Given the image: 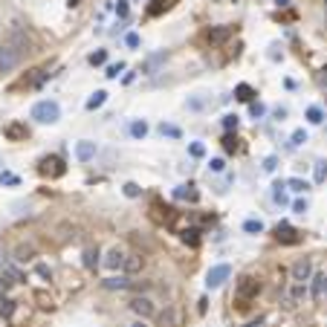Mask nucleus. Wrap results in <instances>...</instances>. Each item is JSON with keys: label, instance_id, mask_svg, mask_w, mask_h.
I'll use <instances>...</instances> for the list:
<instances>
[{"label": "nucleus", "instance_id": "obj_1", "mask_svg": "<svg viewBox=\"0 0 327 327\" xmlns=\"http://www.w3.org/2000/svg\"><path fill=\"white\" fill-rule=\"evenodd\" d=\"M29 116L41 124H55L61 119V107H58V102H53V98H44V102H38V105L32 107Z\"/></svg>", "mask_w": 327, "mask_h": 327}, {"label": "nucleus", "instance_id": "obj_2", "mask_svg": "<svg viewBox=\"0 0 327 327\" xmlns=\"http://www.w3.org/2000/svg\"><path fill=\"white\" fill-rule=\"evenodd\" d=\"M258 292H261V281H258L255 275H240L238 287H235V295L240 301H252V298H258Z\"/></svg>", "mask_w": 327, "mask_h": 327}, {"label": "nucleus", "instance_id": "obj_3", "mask_svg": "<svg viewBox=\"0 0 327 327\" xmlns=\"http://www.w3.org/2000/svg\"><path fill=\"white\" fill-rule=\"evenodd\" d=\"M20 58H23V53H20L18 46L3 44L0 46V72H12L20 64Z\"/></svg>", "mask_w": 327, "mask_h": 327}, {"label": "nucleus", "instance_id": "obj_4", "mask_svg": "<svg viewBox=\"0 0 327 327\" xmlns=\"http://www.w3.org/2000/svg\"><path fill=\"white\" fill-rule=\"evenodd\" d=\"M229 278H232L229 264H214L212 269H209V275H206V287H209V290H217V287H223Z\"/></svg>", "mask_w": 327, "mask_h": 327}, {"label": "nucleus", "instance_id": "obj_5", "mask_svg": "<svg viewBox=\"0 0 327 327\" xmlns=\"http://www.w3.org/2000/svg\"><path fill=\"white\" fill-rule=\"evenodd\" d=\"M38 171H41L44 177H61L64 171H67V165H64L61 157H44L41 165H38Z\"/></svg>", "mask_w": 327, "mask_h": 327}, {"label": "nucleus", "instance_id": "obj_6", "mask_svg": "<svg viewBox=\"0 0 327 327\" xmlns=\"http://www.w3.org/2000/svg\"><path fill=\"white\" fill-rule=\"evenodd\" d=\"M310 275H313V264H310V258H298V261L292 264V281L304 284Z\"/></svg>", "mask_w": 327, "mask_h": 327}, {"label": "nucleus", "instance_id": "obj_7", "mask_svg": "<svg viewBox=\"0 0 327 327\" xmlns=\"http://www.w3.org/2000/svg\"><path fill=\"white\" fill-rule=\"evenodd\" d=\"M3 136H6L9 142H27L29 131H27V124L23 122H9L6 128H3Z\"/></svg>", "mask_w": 327, "mask_h": 327}, {"label": "nucleus", "instance_id": "obj_8", "mask_svg": "<svg viewBox=\"0 0 327 327\" xmlns=\"http://www.w3.org/2000/svg\"><path fill=\"white\" fill-rule=\"evenodd\" d=\"M232 32H235L232 27H212L209 32H206V41H209L212 46H217V44H226V41L232 38Z\"/></svg>", "mask_w": 327, "mask_h": 327}, {"label": "nucleus", "instance_id": "obj_9", "mask_svg": "<svg viewBox=\"0 0 327 327\" xmlns=\"http://www.w3.org/2000/svg\"><path fill=\"white\" fill-rule=\"evenodd\" d=\"M131 310L136 313V316H142V318H150L154 313H157V307H154V301H150V298H145V295H139V298H133V301H131Z\"/></svg>", "mask_w": 327, "mask_h": 327}, {"label": "nucleus", "instance_id": "obj_10", "mask_svg": "<svg viewBox=\"0 0 327 327\" xmlns=\"http://www.w3.org/2000/svg\"><path fill=\"white\" fill-rule=\"evenodd\" d=\"M275 238L281 240V243H298L301 232H295L290 223H278V226H275Z\"/></svg>", "mask_w": 327, "mask_h": 327}, {"label": "nucleus", "instance_id": "obj_11", "mask_svg": "<svg viewBox=\"0 0 327 327\" xmlns=\"http://www.w3.org/2000/svg\"><path fill=\"white\" fill-rule=\"evenodd\" d=\"M96 142H79V145H76V159H79V162H90V159H96Z\"/></svg>", "mask_w": 327, "mask_h": 327}, {"label": "nucleus", "instance_id": "obj_12", "mask_svg": "<svg viewBox=\"0 0 327 327\" xmlns=\"http://www.w3.org/2000/svg\"><path fill=\"white\" fill-rule=\"evenodd\" d=\"M124 258H128V255H124L122 249L113 246L110 252H107V258H105V266H107V269H124Z\"/></svg>", "mask_w": 327, "mask_h": 327}, {"label": "nucleus", "instance_id": "obj_13", "mask_svg": "<svg viewBox=\"0 0 327 327\" xmlns=\"http://www.w3.org/2000/svg\"><path fill=\"white\" fill-rule=\"evenodd\" d=\"M174 6H177V0H154V3L148 6V15H150V18H159L162 12L174 9Z\"/></svg>", "mask_w": 327, "mask_h": 327}, {"label": "nucleus", "instance_id": "obj_14", "mask_svg": "<svg viewBox=\"0 0 327 327\" xmlns=\"http://www.w3.org/2000/svg\"><path fill=\"white\" fill-rule=\"evenodd\" d=\"M165 61H168V53H157V55H150L148 61H145V64L139 67V72H157V67H159V64H165Z\"/></svg>", "mask_w": 327, "mask_h": 327}, {"label": "nucleus", "instance_id": "obj_15", "mask_svg": "<svg viewBox=\"0 0 327 327\" xmlns=\"http://www.w3.org/2000/svg\"><path fill=\"white\" fill-rule=\"evenodd\" d=\"M174 197H177V200H191V203H197V200H200V194H197L194 186H180L177 191H174Z\"/></svg>", "mask_w": 327, "mask_h": 327}, {"label": "nucleus", "instance_id": "obj_16", "mask_svg": "<svg viewBox=\"0 0 327 327\" xmlns=\"http://www.w3.org/2000/svg\"><path fill=\"white\" fill-rule=\"evenodd\" d=\"M102 287H105V290H128V287H131V281H128L124 275H119V278H105V281H102Z\"/></svg>", "mask_w": 327, "mask_h": 327}, {"label": "nucleus", "instance_id": "obj_17", "mask_svg": "<svg viewBox=\"0 0 327 327\" xmlns=\"http://www.w3.org/2000/svg\"><path fill=\"white\" fill-rule=\"evenodd\" d=\"M131 136L133 139H145V136H148V122H145V119H133L131 122Z\"/></svg>", "mask_w": 327, "mask_h": 327}, {"label": "nucleus", "instance_id": "obj_18", "mask_svg": "<svg viewBox=\"0 0 327 327\" xmlns=\"http://www.w3.org/2000/svg\"><path fill=\"white\" fill-rule=\"evenodd\" d=\"M159 324L162 327H180V316H177V310L174 307H168L162 316H159Z\"/></svg>", "mask_w": 327, "mask_h": 327}, {"label": "nucleus", "instance_id": "obj_19", "mask_svg": "<svg viewBox=\"0 0 327 327\" xmlns=\"http://www.w3.org/2000/svg\"><path fill=\"white\" fill-rule=\"evenodd\" d=\"M15 307H18V304H15L9 295H0V318H12L15 316Z\"/></svg>", "mask_w": 327, "mask_h": 327}, {"label": "nucleus", "instance_id": "obj_20", "mask_svg": "<svg viewBox=\"0 0 327 327\" xmlns=\"http://www.w3.org/2000/svg\"><path fill=\"white\" fill-rule=\"evenodd\" d=\"M142 266H145V258L142 255H128L124 258V272H139Z\"/></svg>", "mask_w": 327, "mask_h": 327}, {"label": "nucleus", "instance_id": "obj_21", "mask_svg": "<svg viewBox=\"0 0 327 327\" xmlns=\"http://www.w3.org/2000/svg\"><path fill=\"white\" fill-rule=\"evenodd\" d=\"M304 292H307V290H304V284H292L290 292H287V304H290V307H292V304H298V301L304 298Z\"/></svg>", "mask_w": 327, "mask_h": 327}, {"label": "nucleus", "instance_id": "obj_22", "mask_svg": "<svg viewBox=\"0 0 327 327\" xmlns=\"http://www.w3.org/2000/svg\"><path fill=\"white\" fill-rule=\"evenodd\" d=\"M105 102H107V93H105V90H96V93L87 98V105H84V107H87V110H98Z\"/></svg>", "mask_w": 327, "mask_h": 327}, {"label": "nucleus", "instance_id": "obj_23", "mask_svg": "<svg viewBox=\"0 0 327 327\" xmlns=\"http://www.w3.org/2000/svg\"><path fill=\"white\" fill-rule=\"evenodd\" d=\"M235 96H238L240 102H249V105H252V102H255V90L249 87V84H238V87H235Z\"/></svg>", "mask_w": 327, "mask_h": 327}, {"label": "nucleus", "instance_id": "obj_24", "mask_svg": "<svg viewBox=\"0 0 327 327\" xmlns=\"http://www.w3.org/2000/svg\"><path fill=\"white\" fill-rule=\"evenodd\" d=\"M84 266H87V269H96V266H98V249L96 246L84 249Z\"/></svg>", "mask_w": 327, "mask_h": 327}, {"label": "nucleus", "instance_id": "obj_25", "mask_svg": "<svg viewBox=\"0 0 327 327\" xmlns=\"http://www.w3.org/2000/svg\"><path fill=\"white\" fill-rule=\"evenodd\" d=\"M321 281H324V272L313 275V292H310V298L313 301H321Z\"/></svg>", "mask_w": 327, "mask_h": 327}, {"label": "nucleus", "instance_id": "obj_26", "mask_svg": "<svg viewBox=\"0 0 327 327\" xmlns=\"http://www.w3.org/2000/svg\"><path fill=\"white\" fill-rule=\"evenodd\" d=\"M287 188H292L295 194H301V191H307V188H310V183H307V180H298V177H290V180H287Z\"/></svg>", "mask_w": 327, "mask_h": 327}, {"label": "nucleus", "instance_id": "obj_27", "mask_svg": "<svg viewBox=\"0 0 327 327\" xmlns=\"http://www.w3.org/2000/svg\"><path fill=\"white\" fill-rule=\"evenodd\" d=\"M180 238L186 240V243H191V246H197V243H200V229H194V226H191V229H183Z\"/></svg>", "mask_w": 327, "mask_h": 327}, {"label": "nucleus", "instance_id": "obj_28", "mask_svg": "<svg viewBox=\"0 0 327 327\" xmlns=\"http://www.w3.org/2000/svg\"><path fill=\"white\" fill-rule=\"evenodd\" d=\"M159 133H162V136H171V139H180V136H183V131H180L177 124H159Z\"/></svg>", "mask_w": 327, "mask_h": 327}, {"label": "nucleus", "instance_id": "obj_29", "mask_svg": "<svg viewBox=\"0 0 327 327\" xmlns=\"http://www.w3.org/2000/svg\"><path fill=\"white\" fill-rule=\"evenodd\" d=\"M15 261H20V264H27V261H32V258H35V249L32 246H18V252H15Z\"/></svg>", "mask_w": 327, "mask_h": 327}, {"label": "nucleus", "instance_id": "obj_30", "mask_svg": "<svg viewBox=\"0 0 327 327\" xmlns=\"http://www.w3.org/2000/svg\"><path fill=\"white\" fill-rule=\"evenodd\" d=\"M307 119H310L313 124H321V122H324V113H321V107H316V105L307 107Z\"/></svg>", "mask_w": 327, "mask_h": 327}, {"label": "nucleus", "instance_id": "obj_31", "mask_svg": "<svg viewBox=\"0 0 327 327\" xmlns=\"http://www.w3.org/2000/svg\"><path fill=\"white\" fill-rule=\"evenodd\" d=\"M12 284H15V278H9L6 272H0V295H9Z\"/></svg>", "mask_w": 327, "mask_h": 327}, {"label": "nucleus", "instance_id": "obj_32", "mask_svg": "<svg viewBox=\"0 0 327 327\" xmlns=\"http://www.w3.org/2000/svg\"><path fill=\"white\" fill-rule=\"evenodd\" d=\"M243 232H249V235H261V232H264V223L261 220H246L243 223Z\"/></svg>", "mask_w": 327, "mask_h": 327}, {"label": "nucleus", "instance_id": "obj_33", "mask_svg": "<svg viewBox=\"0 0 327 327\" xmlns=\"http://www.w3.org/2000/svg\"><path fill=\"white\" fill-rule=\"evenodd\" d=\"M223 148L229 150V154H235V150H238V136H235V133H226V136H223Z\"/></svg>", "mask_w": 327, "mask_h": 327}, {"label": "nucleus", "instance_id": "obj_34", "mask_svg": "<svg viewBox=\"0 0 327 327\" xmlns=\"http://www.w3.org/2000/svg\"><path fill=\"white\" fill-rule=\"evenodd\" d=\"M324 180H327V162L318 159L316 162V183H324Z\"/></svg>", "mask_w": 327, "mask_h": 327}, {"label": "nucleus", "instance_id": "obj_35", "mask_svg": "<svg viewBox=\"0 0 327 327\" xmlns=\"http://www.w3.org/2000/svg\"><path fill=\"white\" fill-rule=\"evenodd\" d=\"M223 128H226V133H232V131H238V116H235V113H229V116H223Z\"/></svg>", "mask_w": 327, "mask_h": 327}, {"label": "nucleus", "instance_id": "obj_36", "mask_svg": "<svg viewBox=\"0 0 327 327\" xmlns=\"http://www.w3.org/2000/svg\"><path fill=\"white\" fill-rule=\"evenodd\" d=\"M105 61H107V53H105V49H98V53L90 55V64H93V67H102Z\"/></svg>", "mask_w": 327, "mask_h": 327}, {"label": "nucleus", "instance_id": "obj_37", "mask_svg": "<svg viewBox=\"0 0 327 327\" xmlns=\"http://www.w3.org/2000/svg\"><path fill=\"white\" fill-rule=\"evenodd\" d=\"M122 70H124V64H122V61H119V64H110L105 76H107V79H119V72H122Z\"/></svg>", "mask_w": 327, "mask_h": 327}, {"label": "nucleus", "instance_id": "obj_38", "mask_svg": "<svg viewBox=\"0 0 327 327\" xmlns=\"http://www.w3.org/2000/svg\"><path fill=\"white\" fill-rule=\"evenodd\" d=\"M124 44L131 46V49H136V46H139V44H142V38H139V35H136V32H128V35H124Z\"/></svg>", "mask_w": 327, "mask_h": 327}, {"label": "nucleus", "instance_id": "obj_39", "mask_svg": "<svg viewBox=\"0 0 327 327\" xmlns=\"http://www.w3.org/2000/svg\"><path fill=\"white\" fill-rule=\"evenodd\" d=\"M249 113L255 116V119H261V116H264V113H266V107H264V105H261V102H252V105H249Z\"/></svg>", "mask_w": 327, "mask_h": 327}, {"label": "nucleus", "instance_id": "obj_40", "mask_svg": "<svg viewBox=\"0 0 327 327\" xmlns=\"http://www.w3.org/2000/svg\"><path fill=\"white\" fill-rule=\"evenodd\" d=\"M188 150H191V157H203V154H206V145H203V142H191V145H188Z\"/></svg>", "mask_w": 327, "mask_h": 327}, {"label": "nucleus", "instance_id": "obj_41", "mask_svg": "<svg viewBox=\"0 0 327 327\" xmlns=\"http://www.w3.org/2000/svg\"><path fill=\"white\" fill-rule=\"evenodd\" d=\"M209 168H212V171H214V174H220V171H223V168H226V159H220V157H214V159H212V162H209Z\"/></svg>", "mask_w": 327, "mask_h": 327}, {"label": "nucleus", "instance_id": "obj_42", "mask_svg": "<svg viewBox=\"0 0 327 327\" xmlns=\"http://www.w3.org/2000/svg\"><path fill=\"white\" fill-rule=\"evenodd\" d=\"M284 186H287V183H275V191H272V197H275V203H284Z\"/></svg>", "mask_w": 327, "mask_h": 327}, {"label": "nucleus", "instance_id": "obj_43", "mask_svg": "<svg viewBox=\"0 0 327 327\" xmlns=\"http://www.w3.org/2000/svg\"><path fill=\"white\" fill-rule=\"evenodd\" d=\"M304 142H307V133H304V131H301V128H298V131L292 133V145L298 148V145H304Z\"/></svg>", "mask_w": 327, "mask_h": 327}, {"label": "nucleus", "instance_id": "obj_44", "mask_svg": "<svg viewBox=\"0 0 327 327\" xmlns=\"http://www.w3.org/2000/svg\"><path fill=\"white\" fill-rule=\"evenodd\" d=\"M124 194H128V197H139V194H142V188L136 186V183H128V186H124Z\"/></svg>", "mask_w": 327, "mask_h": 327}, {"label": "nucleus", "instance_id": "obj_45", "mask_svg": "<svg viewBox=\"0 0 327 327\" xmlns=\"http://www.w3.org/2000/svg\"><path fill=\"white\" fill-rule=\"evenodd\" d=\"M292 212L304 214V212H307V200H295V203H292Z\"/></svg>", "mask_w": 327, "mask_h": 327}, {"label": "nucleus", "instance_id": "obj_46", "mask_svg": "<svg viewBox=\"0 0 327 327\" xmlns=\"http://www.w3.org/2000/svg\"><path fill=\"white\" fill-rule=\"evenodd\" d=\"M116 12H119V18H128V3H124V0H119V3H116Z\"/></svg>", "mask_w": 327, "mask_h": 327}, {"label": "nucleus", "instance_id": "obj_47", "mask_svg": "<svg viewBox=\"0 0 327 327\" xmlns=\"http://www.w3.org/2000/svg\"><path fill=\"white\" fill-rule=\"evenodd\" d=\"M275 165H278V159H275V157H266L264 159V171H275Z\"/></svg>", "mask_w": 327, "mask_h": 327}, {"label": "nucleus", "instance_id": "obj_48", "mask_svg": "<svg viewBox=\"0 0 327 327\" xmlns=\"http://www.w3.org/2000/svg\"><path fill=\"white\" fill-rule=\"evenodd\" d=\"M38 275H41V278H53V272H49L44 264H38Z\"/></svg>", "mask_w": 327, "mask_h": 327}, {"label": "nucleus", "instance_id": "obj_49", "mask_svg": "<svg viewBox=\"0 0 327 327\" xmlns=\"http://www.w3.org/2000/svg\"><path fill=\"white\" fill-rule=\"evenodd\" d=\"M0 269H3V272L9 269V261H6V255H3V249H0Z\"/></svg>", "mask_w": 327, "mask_h": 327}, {"label": "nucleus", "instance_id": "obj_50", "mask_svg": "<svg viewBox=\"0 0 327 327\" xmlns=\"http://www.w3.org/2000/svg\"><path fill=\"white\" fill-rule=\"evenodd\" d=\"M327 295V272H324V281H321V298Z\"/></svg>", "mask_w": 327, "mask_h": 327}, {"label": "nucleus", "instance_id": "obj_51", "mask_svg": "<svg viewBox=\"0 0 327 327\" xmlns=\"http://www.w3.org/2000/svg\"><path fill=\"white\" fill-rule=\"evenodd\" d=\"M275 3H278V6H281V9H284V6H290V0H275Z\"/></svg>", "mask_w": 327, "mask_h": 327}, {"label": "nucleus", "instance_id": "obj_52", "mask_svg": "<svg viewBox=\"0 0 327 327\" xmlns=\"http://www.w3.org/2000/svg\"><path fill=\"white\" fill-rule=\"evenodd\" d=\"M131 327H148V324H145V321H136V324H131Z\"/></svg>", "mask_w": 327, "mask_h": 327}, {"label": "nucleus", "instance_id": "obj_53", "mask_svg": "<svg viewBox=\"0 0 327 327\" xmlns=\"http://www.w3.org/2000/svg\"><path fill=\"white\" fill-rule=\"evenodd\" d=\"M246 327H264V324H261V321H255V324H246Z\"/></svg>", "mask_w": 327, "mask_h": 327}, {"label": "nucleus", "instance_id": "obj_54", "mask_svg": "<svg viewBox=\"0 0 327 327\" xmlns=\"http://www.w3.org/2000/svg\"><path fill=\"white\" fill-rule=\"evenodd\" d=\"M79 3H81V0H70V6H79Z\"/></svg>", "mask_w": 327, "mask_h": 327}, {"label": "nucleus", "instance_id": "obj_55", "mask_svg": "<svg viewBox=\"0 0 327 327\" xmlns=\"http://www.w3.org/2000/svg\"><path fill=\"white\" fill-rule=\"evenodd\" d=\"M324 3H327V0H324Z\"/></svg>", "mask_w": 327, "mask_h": 327}]
</instances>
